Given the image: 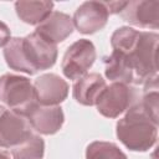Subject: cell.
<instances>
[{
  "label": "cell",
  "instance_id": "6da1fadb",
  "mask_svg": "<svg viewBox=\"0 0 159 159\" xmlns=\"http://www.w3.org/2000/svg\"><path fill=\"white\" fill-rule=\"evenodd\" d=\"M158 41L157 32L138 31L129 26L118 27L112 34L111 46L125 61L134 84H144L158 77Z\"/></svg>",
  "mask_w": 159,
  "mask_h": 159
},
{
  "label": "cell",
  "instance_id": "7a4b0ae2",
  "mask_svg": "<svg viewBox=\"0 0 159 159\" xmlns=\"http://www.w3.org/2000/svg\"><path fill=\"white\" fill-rule=\"evenodd\" d=\"M116 134L119 142L129 150L148 152L157 143L158 123L149 117L138 102L117 122Z\"/></svg>",
  "mask_w": 159,
  "mask_h": 159
},
{
  "label": "cell",
  "instance_id": "3957f363",
  "mask_svg": "<svg viewBox=\"0 0 159 159\" xmlns=\"http://www.w3.org/2000/svg\"><path fill=\"white\" fill-rule=\"evenodd\" d=\"M0 102L10 111L26 117L37 104L32 82L24 76L4 73L0 76Z\"/></svg>",
  "mask_w": 159,
  "mask_h": 159
},
{
  "label": "cell",
  "instance_id": "277c9868",
  "mask_svg": "<svg viewBox=\"0 0 159 159\" xmlns=\"http://www.w3.org/2000/svg\"><path fill=\"white\" fill-rule=\"evenodd\" d=\"M135 103H138V93L132 84L112 82L104 88L96 106L103 117L117 118Z\"/></svg>",
  "mask_w": 159,
  "mask_h": 159
},
{
  "label": "cell",
  "instance_id": "5b68a950",
  "mask_svg": "<svg viewBox=\"0 0 159 159\" xmlns=\"http://www.w3.org/2000/svg\"><path fill=\"white\" fill-rule=\"evenodd\" d=\"M96 57L97 53L93 42L87 39H80L66 50L61 62L62 73L68 80L77 81L93 66Z\"/></svg>",
  "mask_w": 159,
  "mask_h": 159
},
{
  "label": "cell",
  "instance_id": "8992f818",
  "mask_svg": "<svg viewBox=\"0 0 159 159\" xmlns=\"http://www.w3.org/2000/svg\"><path fill=\"white\" fill-rule=\"evenodd\" d=\"M22 51L29 67L34 73L51 68L57 60V46L37 32L22 37Z\"/></svg>",
  "mask_w": 159,
  "mask_h": 159
},
{
  "label": "cell",
  "instance_id": "52a82bcc",
  "mask_svg": "<svg viewBox=\"0 0 159 159\" xmlns=\"http://www.w3.org/2000/svg\"><path fill=\"white\" fill-rule=\"evenodd\" d=\"M32 133L26 117L0 104V148L11 149Z\"/></svg>",
  "mask_w": 159,
  "mask_h": 159
},
{
  "label": "cell",
  "instance_id": "ba28073f",
  "mask_svg": "<svg viewBox=\"0 0 159 159\" xmlns=\"http://www.w3.org/2000/svg\"><path fill=\"white\" fill-rule=\"evenodd\" d=\"M109 12L104 1H84L73 14V26L83 35H92L101 31L108 21Z\"/></svg>",
  "mask_w": 159,
  "mask_h": 159
},
{
  "label": "cell",
  "instance_id": "9c48e42d",
  "mask_svg": "<svg viewBox=\"0 0 159 159\" xmlns=\"http://www.w3.org/2000/svg\"><path fill=\"white\" fill-rule=\"evenodd\" d=\"M119 15L124 21L133 26L157 30L159 26V1H125Z\"/></svg>",
  "mask_w": 159,
  "mask_h": 159
},
{
  "label": "cell",
  "instance_id": "30bf717a",
  "mask_svg": "<svg viewBox=\"0 0 159 159\" xmlns=\"http://www.w3.org/2000/svg\"><path fill=\"white\" fill-rule=\"evenodd\" d=\"M34 84L36 101L42 106H58L68 96V83L56 73L39 76Z\"/></svg>",
  "mask_w": 159,
  "mask_h": 159
},
{
  "label": "cell",
  "instance_id": "8fae6325",
  "mask_svg": "<svg viewBox=\"0 0 159 159\" xmlns=\"http://www.w3.org/2000/svg\"><path fill=\"white\" fill-rule=\"evenodd\" d=\"M30 125L43 135L56 134L65 123V114L60 106L36 104L26 116Z\"/></svg>",
  "mask_w": 159,
  "mask_h": 159
},
{
  "label": "cell",
  "instance_id": "7c38bea8",
  "mask_svg": "<svg viewBox=\"0 0 159 159\" xmlns=\"http://www.w3.org/2000/svg\"><path fill=\"white\" fill-rule=\"evenodd\" d=\"M73 29V21L70 15L61 11H52L40 25L36 26L35 32L57 45L72 35Z\"/></svg>",
  "mask_w": 159,
  "mask_h": 159
},
{
  "label": "cell",
  "instance_id": "4fadbf2b",
  "mask_svg": "<svg viewBox=\"0 0 159 159\" xmlns=\"http://www.w3.org/2000/svg\"><path fill=\"white\" fill-rule=\"evenodd\" d=\"M106 87V80H103L99 73H86L75 82L72 87V96L75 101L82 106H96Z\"/></svg>",
  "mask_w": 159,
  "mask_h": 159
},
{
  "label": "cell",
  "instance_id": "5bb4252c",
  "mask_svg": "<svg viewBox=\"0 0 159 159\" xmlns=\"http://www.w3.org/2000/svg\"><path fill=\"white\" fill-rule=\"evenodd\" d=\"M55 4L52 1H16L15 11L19 19L29 25H40L51 12Z\"/></svg>",
  "mask_w": 159,
  "mask_h": 159
},
{
  "label": "cell",
  "instance_id": "9a60e30c",
  "mask_svg": "<svg viewBox=\"0 0 159 159\" xmlns=\"http://www.w3.org/2000/svg\"><path fill=\"white\" fill-rule=\"evenodd\" d=\"M12 159H42L45 154L43 139L31 133L24 142L10 149Z\"/></svg>",
  "mask_w": 159,
  "mask_h": 159
},
{
  "label": "cell",
  "instance_id": "2e32d148",
  "mask_svg": "<svg viewBox=\"0 0 159 159\" xmlns=\"http://www.w3.org/2000/svg\"><path fill=\"white\" fill-rule=\"evenodd\" d=\"M21 41L22 37H11V40L4 47V58L6 61V65L11 70L31 76L34 75V72L31 71V68L29 67L25 60Z\"/></svg>",
  "mask_w": 159,
  "mask_h": 159
},
{
  "label": "cell",
  "instance_id": "e0dca14e",
  "mask_svg": "<svg viewBox=\"0 0 159 159\" xmlns=\"http://www.w3.org/2000/svg\"><path fill=\"white\" fill-rule=\"evenodd\" d=\"M86 159H128L125 153L112 142L94 140L86 148Z\"/></svg>",
  "mask_w": 159,
  "mask_h": 159
},
{
  "label": "cell",
  "instance_id": "ac0fdd59",
  "mask_svg": "<svg viewBox=\"0 0 159 159\" xmlns=\"http://www.w3.org/2000/svg\"><path fill=\"white\" fill-rule=\"evenodd\" d=\"M143 89V96L142 101H139L140 106L143 109L149 114V117L158 123V101H159V94H158V77L145 82Z\"/></svg>",
  "mask_w": 159,
  "mask_h": 159
},
{
  "label": "cell",
  "instance_id": "d6986e66",
  "mask_svg": "<svg viewBox=\"0 0 159 159\" xmlns=\"http://www.w3.org/2000/svg\"><path fill=\"white\" fill-rule=\"evenodd\" d=\"M10 40H11V31L9 26L5 22L0 21V47H5Z\"/></svg>",
  "mask_w": 159,
  "mask_h": 159
},
{
  "label": "cell",
  "instance_id": "ffe728a7",
  "mask_svg": "<svg viewBox=\"0 0 159 159\" xmlns=\"http://www.w3.org/2000/svg\"><path fill=\"white\" fill-rule=\"evenodd\" d=\"M104 5L108 9L109 15L111 14H119L120 10L124 7L125 1H104Z\"/></svg>",
  "mask_w": 159,
  "mask_h": 159
},
{
  "label": "cell",
  "instance_id": "44dd1931",
  "mask_svg": "<svg viewBox=\"0 0 159 159\" xmlns=\"http://www.w3.org/2000/svg\"><path fill=\"white\" fill-rule=\"evenodd\" d=\"M0 159H12V158L10 157V154L6 150L0 149Z\"/></svg>",
  "mask_w": 159,
  "mask_h": 159
}]
</instances>
